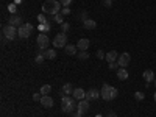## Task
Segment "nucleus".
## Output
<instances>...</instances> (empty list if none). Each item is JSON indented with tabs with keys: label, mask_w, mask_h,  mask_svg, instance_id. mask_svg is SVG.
Wrapping results in <instances>:
<instances>
[{
	"label": "nucleus",
	"mask_w": 156,
	"mask_h": 117,
	"mask_svg": "<svg viewBox=\"0 0 156 117\" xmlns=\"http://www.w3.org/2000/svg\"><path fill=\"white\" fill-rule=\"evenodd\" d=\"M83 27H84L86 30H94V28L97 27V22L92 20V19H86V20H83Z\"/></svg>",
	"instance_id": "obj_16"
},
{
	"label": "nucleus",
	"mask_w": 156,
	"mask_h": 117,
	"mask_svg": "<svg viewBox=\"0 0 156 117\" xmlns=\"http://www.w3.org/2000/svg\"><path fill=\"white\" fill-rule=\"evenodd\" d=\"M98 97H101V94H100V90H97L95 87L89 89L87 92H86V100H89V101H92V100H97Z\"/></svg>",
	"instance_id": "obj_10"
},
{
	"label": "nucleus",
	"mask_w": 156,
	"mask_h": 117,
	"mask_svg": "<svg viewBox=\"0 0 156 117\" xmlns=\"http://www.w3.org/2000/svg\"><path fill=\"white\" fill-rule=\"evenodd\" d=\"M61 14H62V16H69V14H70V8H69V6H62Z\"/></svg>",
	"instance_id": "obj_31"
},
{
	"label": "nucleus",
	"mask_w": 156,
	"mask_h": 117,
	"mask_svg": "<svg viewBox=\"0 0 156 117\" xmlns=\"http://www.w3.org/2000/svg\"><path fill=\"white\" fill-rule=\"evenodd\" d=\"M117 78H119L120 81H123V80L128 78V72H126L125 67H119V69H117Z\"/></svg>",
	"instance_id": "obj_19"
},
{
	"label": "nucleus",
	"mask_w": 156,
	"mask_h": 117,
	"mask_svg": "<svg viewBox=\"0 0 156 117\" xmlns=\"http://www.w3.org/2000/svg\"><path fill=\"white\" fill-rule=\"evenodd\" d=\"M70 30V23L69 22H62L61 23V33H67Z\"/></svg>",
	"instance_id": "obj_26"
},
{
	"label": "nucleus",
	"mask_w": 156,
	"mask_h": 117,
	"mask_svg": "<svg viewBox=\"0 0 156 117\" xmlns=\"http://www.w3.org/2000/svg\"><path fill=\"white\" fill-rule=\"evenodd\" d=\"M39 92H41L42 95H48V94L51 92V86H50V84H44V86L41 87V90H39Z\"/></svg>",
	"instance_id": "obj_23"
},
{
	"label": "nucleus",
	"mask_w": 156,
	"mask_h": 117,
	"mask_svg": "<svg viewBox=\"0 0 156 117\" xmlns=\"http://www.w3.org/2000/svg\"><path fill=\"white\" fill-rule=\"evenodd\" d=\"M97 58H98V59H106L105 51H103V50H98V51H97Z\"/></svg>",
	"instance_id": "obj_33"
},
{
	"label": "nucleus",
	"mask_w": 156,
	"mask_h": 117,
	"mask_svg": "<svg viewBox=\"0 0 156 117\" xmlns=\"http://www.w3.org/2000/svg\"><path fill=\"white\" fill-rule=\"evenodd\" d=\"M39 33H48L50 30H51V25L48 23V22H45V23H39Z\"/></svg>",
	"instance_id": "obj_21"
},
{
	"label": "nucleus",
	"mask_w": 156,
	"mask_h": 117,
	"mask_svg": "<svg viewBox=\"0 0 156 117\" xmlns=\"http://www.w3.org/2000/svg\"><path fill=\"white\" fill-rule=\"evenodd\" d=\"M51 17H53V20H55V22H58L59 25H61V23L64 22V16L61 14V12H58V14H55V16H51Z\"/></svg>",
	"instance_id": "obj_27"
},
{
	"label": "nucleus",
	"mask_w": 156,
	"mask_h": 117,
	"mask_svg": "<svg viewBox=\"0 0 156 117\" xmlns=\"http://www.w3.org/2000/svg\"><path fill=\"white\" fill-rule=\"evenodd\" d=\"M59 3H61L62 6H69V5L72 3V0H59Z\"/></svg>",
	"instance_id": "obj_34"
},
{
	"label": "nucleus",
	"mask_w": 156,
	"mask_h": 117,
	"mask_svg": "<svg viewBox=\"0 0 156 117\" xmlns=\"http://www.w3.org/2000/svg\"><path fill=\"white\" fill-rule=\"evenodd\" d=\"M36 44H37L39 50H47V47L50 44V39H48L47 33H39L37 37H36Z\"/></svg>",
	"instance_id": "obj_6"
},
{
	"label": "nucleus",
	"mask_w": 156,
	"mask_h": 117,
	"mask_svg": "<svg viewBox=\"0 0 156 117\" xmlns=\"http://www.w3.org/2000/svg\"><path fill=\"white\" fill-rule=\"evenodd\" d=\"M76 56H78V59L86 61V59L89 58V53H87V51H78V53H76Z\"/></svg>",
	"instance_id": "obj_25"
},
{
	"label": "nucleus",
	"mask_w": 156,
	"mask_h": 117,
	"mask_svg": "<svg viewBox=\"0 0 156 117\" xmlns=\"http://www.w3.org/2000/svg\"><path fill=\"white\" fill-rule=\"evenodd\" d=\"M39 103H41L44 108H51V106H53V98L48 97V95H42V98H41Z\"/></svg>",
	"instance_id": "obj_15"
},
{
	"label": "nucleus",
	"mask_w": 156,
	"mask_h": 117,
	"mask_svg": "<svg viewBox=\"0 0 156 117\" xmlns=\"http://www.w3.org/2000/svg\"><path fill=\"white\" fill-rule=\"evenodd\" d=\"M44 56H45V59H55V58H56V50H55V48H47V50H44Z\"/></svg>",
	"instance_id": "obj_20"
},
{
	"label": "nucleus",
	"mask_w": 156,
	"mask_h": 117,
	"mask_svg": "<svg viewBox=\"0 0 156 117\" xmlns=\"http://www.w3.org/2000/svg\"><path fill=\"white\" fill-rule=\"evenodd\" d=\"M8 11L11 12V14H16L17 6H16V3H14V2H12V3H8Z\"/></svg>",
	"instance_id": "obj_28"
},
{
	"label": "nucleus",
	"mask_w": 156,
	"mask_h": 117,
	"mask_svg": "<svg viewBox=\"0 0 156 117\" xmlns=\"http://www.w3.org/2000/svg\"><path fill=\"white\" fill-rule=\"evenodd\" d=\"M72 117H83V114H80L78 111H75V112H72Z\"/></svg>",
	"instance_id": "obj_37"
},
{
	"label": "nucleus",
	"mask_w": 156,
	"mask_h": 117,
	"mask_svg": "<svg viewBox=\"0 0 156 117\" xmlns=\"http://www.w3.org/2000/svg\"><path fill=\"white\" fill-rule=\"evenodd\" d=\"M14 3H16V5H19V3H22V0H14Z\"/></svg>",
	"instance_id": "obj_39"
},
{
	"label": "nucleus",
	"mask_w": 156,
	"mask_h": 117,
	"mask_svg": "<svg viewBox=\"0 0 156 117\" xmlns=\"http://www.w3.org/2000/svg\"><path fill=\"white\" fill-rule=\"evenodd\" d=\"M62 92L66 94V95H69V94H73V89H72V84L70 83H66L62 86Z\"/></svg>",
	"instance_id": "obj_22"
},
{
	"label": "nucleus",
	"mask_w": 156,
	"mask_h": 117,
	"mask_svg": "<svg viewBox=\"0 0 156 117\" xmlns=\"http://www.w3.org/2000/svg\"><path fill=\"white\" fill-rule=\"evenodd\" d=\"M3 36L8 39V41H14L16 37H19L17 27H12V25H5V27H3Z\"/></svg>",
	"instance_id": "obj_5"
},
{
	"label": "nucleus",
	"mask_w": 156,
	"mask_h": 117,
	"mask_svg": "<svg viewBox=\"0 0 156 117\" xmlns=\"http://www.w3.org/2000/svg\"><path fill=\"white\" fill-rule=\"evenodd\" d=\"M129 59H131L129 53H122V55H119V59H117V62H119L120 67H126L128 64H129Z\"/></svg>",
	"instance_id": "obj_11"
},
{
	"label": "nucleus",
	"mask_w": 156,
	"mask_h": 117,
	"mask_svg": "<svg viewBox=\"0 0 156 117\" xmlns=\"http://www.w3.org/2000/svg\"><path fill=\"white\" fill-rule=\"evenodd\" d=\"M33 30H34V27H33L31 23H28V22H25V23H22L20 27L17 28L19 37H20V39H27V37H30V36L33 34Z\"/></svg>",
	"instance_id": "obj_4"
},
{
	"label": "nucleus",
	"mask_w": 156,
	"mask_h": 117,
	"mask_svg": "<svg viewBox=\"0 0 156 117\" xmlns=\"http://www.w3.org/2000/svg\"><path fill=\"white\" fill-rule=\"evenodd\" d=\"M62 5L59 3V0H47V2L42 3V12L44 14H50V16H55L58 12H61Z\"/></svg>",
	"instance_id": "obj_1"
},
{
	"label": "nucleus",
	"mask_w": 156,
	"mask_h": 117,
	"mask_svg": "<svg viewBox=\"0 0 156 117\" xmlns=\"http://www.w3.org/2000/svg\"><path fill=\"white\" fill-rule=\"evenodd\" d=\"M89 39H86V37H83V39H80V41L76 42V48H78V51H87V48H89Z\"/></svg>",
	"instance_id": "obj_12"
},
{
	"label": "nucleus",
	"mask_w": 156,
	"mask_h": 117,
	"mask_svg": "<svg viewBox=\"0 0 156 117\" xmlns=\"http://www.w3.org/2000/svg\"><path fill=\"white\" fill-rule=\"evenodd\" d=\"M76 105H78V103H76L75 98H70V97H67L64 92H61V109H62L64 112H67V114L75 112Z\"/></svg>",
	"instance_id": "obj_2"
},
{
	"label": "nucleus",
	"mask_w": 156,
	"mask_h": 117,
	"mask_svg": "<svg viewBox=\"0 0 156 117\" xmlns=\"http://www.w3.org/2000/svg\"><path fill=\"white\" fill-rule=\"evenodd\" d=\"M117 59H119V53H117L115 50H111V51H108V53H106V61L108 62H114Z\"/></svg>",
	"instance_id": "obj_18"
},
{
	"label": "nucleus",
	"mask_w": 156,
	"mask_h": 117,
	"mask_svg": "<svg viewBox=\"0 0 156 117\" xmlns=\"http://www.w3.org/2000/svg\"><path fill=\"white\" fill-rule=\"evenodd\" d=\"M154 86H156V78H154Z\"/></svg>",
	"instance_id": "obj_41"
},
{
	"label": "nucleus",
	"mask_w": 156,
	"mask_h": 117,
	"mask_svg": "<svg viewBox=\"0 0 156 117\" xmlns=\"http://www.w3.org/2000/svg\"><path fill=\"white\" fill-rule=\"evenodd\" d=\"M106 117H117V115H115V112H112V111H109Z\"/></svg>",
	"instance_id": "obj_38"
},
{
	"label": "nucleus",
	"mask_w": 156,
	"mask_h": 117,
	"mask_svg": "<svg viewBox=\"0 0 156 117\" xmlns=\"http://www.w3.org/2000/svg\"><path fill=\"white\" fill-rule=\"evenodd\" d=\"M44 59H45V56H44V50H39V53H37V56H36L34 61H36L37 64H42Z\"/></svg>",
	"instance_id": "obj_24"
},
{
	"label": "nucleus",
	"mask_w": 156,
	"mask_h": 117,
	"mask_svg": "<svg viewBox=\"0 0 156 117\" xmlns=\"http://www.w3.org/2000/svg\"><path fill=\"white\" fill-rule=\"evenodd\" d=\"M41 98H42V94H41V92L33 95V100H34V101H41Z\"/></svg>",
	"instance_id": "obj_35"
},
{
	"label": "nucleus",
	"mask_w": 156,
	"mask_h": 117,
	"mask_svg": "<svg viewBox=\"0 0 156 117\" xmlns=\"http://www.w3.org/2000/svg\"><path fill=\"white\" fill-rule=\"evenodd\" d=\"M142 76H144V80H145V86H150V83L151 81H154V72L151 70V69H147L144 73H142Z\"/></svg>",
	"instance_id": "obj_13"
},
{
	"label": "nucleus",
	"mask_w": 156,
	"mask_h": 117,
	"mask_svg": "<svg viewBox=\"0 0 156 117\" xmlns=\"http://www.w3.org/2000/svg\"><path fill=\"white\" fill-rule=\"evenodd\" d=\"M76 111L80 112V114H86L89 111V100H80L78 101V105H76Z\"/></svg>",
	"instance_id": "obj_8"
},
{
	"label": "nucleus",
	"mask_w": 156,
	"mask_h": 117,
	"mask_svg": "<svg viewBox=\"0 0 156 117\" xmlns=\"http://www.w3.org/2000/svg\"><path fill=\"white\" fill-rule=\"evenodd\" d=\"M119 67H120V66H119V62H117V61H114V62H109V69H111V70H117Z\"/></svg>",
	"instance_id": "obj_32"
},
{
	"label": "nucleus",
	"mask_w": 156,
	"mask_h": 117,
	"mask_svg": "<svg viewBox=\"0 0 156 117\" xmlns=\"http://www.w3.org/2000/svg\"><path fill=\"white\" fill-rule=\"evenodd\" d=\"M153 97H154V103H156V92H154V95H153Z\"/></svg>",
	"instance_id": "obj_40"
},
{
	"label": "nucleus",
	"mask_w": 156,
	"mask_h": 117,
	"mask_svg": "<svg viewBox=\"0 0 156 117\" xmlns=\"http://www.w3.org/2000/svg\"><path fill=\"white\" fill-rule=\"evenodd\" d=\"M100 94H101V98H103V100L109 101V100H114L117 95H119V90H117L115 87H112V86H109L108 83H103Z\"/></svg>",
	"instance_id": "obj_3"
},
{
	"label": "nucleus",
	"mask_w": 156,
	"mask_h": 117,
	"mask_svg": "<svg viewBox=\"0 0 156 117\" xmlns=\"http://www.w3.org/2000/svg\"><path fill=\"white\" fill-rule=\"evenodd\" d=\"M67 45V34L66 33H59L53 37V47L56 48H64Z\"/></svg>",
	"instance_id": "obj_7"
},
{
	"label": "nucleus",
	"mask_w": 156,
	"mask_h": 117,
	"mask_svg": "<svg viewBox=\"0 0 156 117\" xmlns=\"http://www.w3.org/2000/svg\"><path fill=\"white\" fill-rule=\"evenodd\" d=\"M103 5H105V6H111L112 5V0H103Z\"/></svg>",
	"instance_id": "obj_36"
},
{
	"label": "nucleus",
	"mask_w": 156,
	"mask_h": 117,
	"mask_svg": "<svg viewBox=\"0 0 156 117\" xmlns=\"http://www.w3.org/2000/svg\"><path fill=\"white\" fill-rule=\"evenodd\" d=\"M8 25H12V27H20L22 25V17L19 16V14H12L11 17H9V20H8Z\"/></svg>",
	"instance_id": "obj_14"
},
{
	"label": "nucleus",
	"mask_w": 156,
	"mask_h": 117,
	"mask_svg": "<svg viewBox=\"0 0 156 117\" xmlns=\"http://www.w3.org/2000/svg\"><path fill=\"white\" fill-rule=\"evenodd\" d=\"M134 98H136L137 101H142V100L145 98V94H144V92H140V90H139V92H136V94H134Z\"/></svg>",
	"instance_id": "obj_30"
},
{
	"label": "nucleus",
	"mask_w": 156,
	"mask_h": 117,
	"mask_svg": "<svg viewBox=\"0 0 156 117\" xmlns=\"http://www.w3.org/2000/svg\"><path fill=\"white\" fill-rule=\"evenodd\" d=\"M64 51H66L67 55H70V56H73V55H76L78 53V48H76V45H72V44H67L66 47H64Z\"/></svg>",
	"instance_id": "obj_17"
},
{
	"label": "nucleus",
	"mask_w": 156,
	"mask_h": 117,
	"mask_svg": "<svg viewBox=\"0 0 156 117\" xmlns=\"http://www.w3.org/2000/svg\"><path fill=\"white\" fill-rule=\"evenodd\" d=\"M72 97H73L76 101L84 100V98H86V92H84V89H83V87H75V89H73V94H72Z\"/></svg>",
	"instance_id": "obj_9"
},
{
	"label": "nucleus",
	"mask_w": 156,
	"mask_h": 117,
	"mask_svg": "<svg viewBox=\"0 0 156 117\" xmlns=\"http://www.w3.org/2000/svg\"><path fill=\"white\" fill-rule=\"evenodd\" d=\"M36 19H37V22H39V23H45V22H48V20H47V17H45V14H44V12H41V14H39V16H37Z\"/></svg>",
	"instance_id": "obj_29"
}]
</instances>
